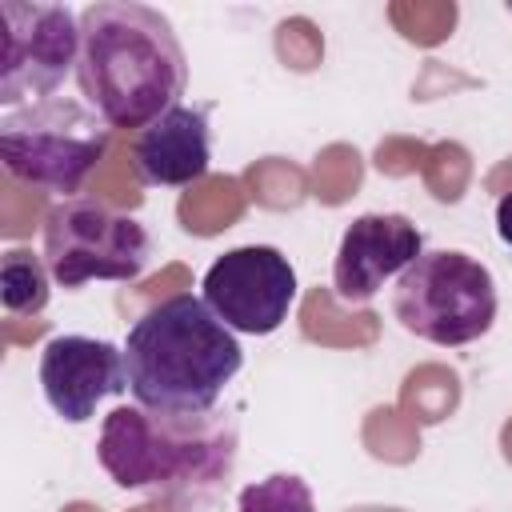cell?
<instances>
[{
    "label": "cell",
    "instance_id": "7a4b0ae2",
    "mask_svg": "<svg viewBox=\"0 0 512 512\" xmlns=\"http://www.w3.org/2000/svg\"><path fill=\"white\" fill-rule=\"evenodd\" d=\"M240 364L236 332L192 292L152 304L124 340L128 392L148 412H212Z\"/></svg>",
    "mask_w": 512,
    "mask_h": 512
},
{
    "label": "cell",
    "instance_id": "6da1fadb",
    "mask_svg": "<svg viewBox=\"0 0 512 512\" xmlns=\"http://www.w3.org/2000/svg\"><path fill=\"white\" fill-rule=\"evenodd\" d=\"M76 84L108 128H148L188 88L172 20L152 4L96 0L80 12Z\"/></svg>",
    "mask_w": 512,
    "mask_h": 512
},
{
    "label": "cell",
    "instance_id": "3957f363",
    "mask_svg": "<svg viewBox=\"0 0 512 512\" xmlns=\"http://www.w3.org/2000/svg\"><path fill=\"white\" fill-rule=\"evenodd\" d=\"M100 468L120 484L152 496H208L236 464V420L228 412H148L112 408L96 444Z\"/></svg>",
    "mask_w": 512,
    "mask_h": 512
},
{
    "label": "cell",
    "instance_id": "ba28073f",
    "mask_svg": "<svg viewBox=\"0 0 512 512\" xmlns=\"http://www.w3.org/2000/svg\"><path fill=\"white\" fill-rule=\"evenodd\" d=\"M204 304L232 328L248 336H268L288 320L296 304V268L272 244H244L216 256L200 280Z\"/></svg>",
    "mask_w": 512,
    "mask_h": 512
},
{
    "label": "cell",
    "instance_id": "8992f818",
    "mask_svg": "<svg viewBox=\"0 0 512 512\" xmlns=\"http://www.w3.org/2000/svg\"><path fill=\"white\" fill-rule=\"evenodd\" d=\"M44 260L60 288L136 280L152 260V236L128 212L96 200H64L44 220Z\"/></svg>",
    "mask_w": 512,
    "mask_h": 512
},
{
    "label": "cell",
    "instance_id": "30bf717a",
    "mask_svg": "<svg viewBox=\"0 0 512 512\" xmlns=\"http://www.w3.org/2000/svg\"><path fill=\"white\" fill-rule=\"evenodd\" d=\"M420 252H424V236L408 216H400V212H364L340 236L336 264H332V284H336L340 300L364 304L384 288V280L400 276Z\"/></svg>",
    "mask_w": 512,
    "mask_h": 512
},
{
    "label": "cell",
    "instance_id": "5b68a950",
    "mask_svg": "<svg viewBox=\"0 0 512 512\" xmlns=\"http://www.w3.org/2000/svg\"><path fill=\"white\" fill-rule=\"evenodd\" d=\"M108 148V124L80 100H40L0 120L4 168L48 192H76Z\"/></svg>",
    "mask_w": 512,
    "mask_h": 512
},
{
    "label": "cell",
    "instance_id": "4fadbf2b",
    "mask_svg": "<svg viewBox=\"0 0 512 512\" xmlns=\"http://www.w3.org/2000/svg\"><path fill=\"white\" fill-rule=\"evenodd\" d=\"M236 508L240 512H316V500H312V488L296 472H272L240 488Z\"/></svg>",
    "mask_w": 512,
    "mask_h": 512
},
{
    "label": "cell",
    "instance_id": "7c38bea8",
    "mask_svg": "<svg viewBox=\"0 0 512 512\" xmlns=\"http://www.w3.org/2000/svg\"><path fill=\"white\" fill-rule=\"evenodd\" d=\"M48 264L24 248H12L4 252V264H0V300H4V312L8 316H36L48 308Z\"/></svg>",
    "mask_w": 512,
    "mask_h": 512
},
{
    "label": "cell",
    "instance_id": "277c9868",
    "mask_svg": "<svg viewBox=\"0 0 512 512\" xmlns=\"http://www.w3.org/2000/svg\"><path fill=\"white\" fill-rule=\"evenodd\" d=\"M392 312L404 332L460 348L480 340L496 320V280L492 272L456 248L420 252L392 288Z\"/></svg>",
    "mask_w": 512,
    "mask_h": 512
},
{
    "label": "cell",
    "instance_id": "8fae6325",
    "mask_svg": "<svg viewBox=\"0 0 512 512\" xmlns=\"http://www.w3.org/2000/svg\"><path fill=\"white\" fill-rule=\"evenodd\" d=\"M132 164L144 184L160 188H184L200 180L212 164L208 104H176L172 112L140 128L132 140Z\"/></svg>",
    "mask_w": 512,
    "mask_h": 512
},
{
    "label": "cell",
    "instance_id": "52a82bcc",
    "mask_svg": "<svg viewBox=\"0 0 512 512\" xmlns=\"http://www.w3.org/2000/svg\"><path fill=\"white\" fill-rule=\"evenodd\" d=\"M0 104L4 112L52 100L80 60V16L68 4L0 0Z\"/></svg>",
    "mask_w": 512,
    "mask_h": 512
},
{
    "label": "cell",
    "instance_id": "9c48e42d",
    "mask_svg": "<svg viewBox=\"0 0 512 512\" xmlns=\"http://www.w3.org/2000/svg\"><path fill=\"white\" fill-rule=\"evenodd\" d=\"M40 388L56 416L84 424L96 416V404L128 388L124 348L96 336H52L40 352Z\"/></svg>",
    "mask_w": 512,
    "mask_h": 512
},
{
    "label": "cell",
    "instance_id": "9a60e30c",
    "mask_svg": "<svg viewBox=\"0 0 512 512\" xmlns=\"http://www.w3.org/2000/svg\"><path fill=\"white\" fill-rule=\"evenodd\" d=\"M508 12H512V4H508Z\"/></svg>",
    "mask_w": 512,
    "mask_h": 512
},
{
    "label": "cell",
    "instance_id": "5bb4252c",
    "mask_svg": "<svg viewBox=\"0 0 512 512\" xmlns=\"http://www.w3.org/2000/svg\"><path fill=\"white\" fill-rule=\"evenodd\" d=\"M496 232H500V240L512 248V192L500 196V204H496Z\"/></svg>",
    "mask_w": 512,
    "mask_h": 512
}]
</instances>
